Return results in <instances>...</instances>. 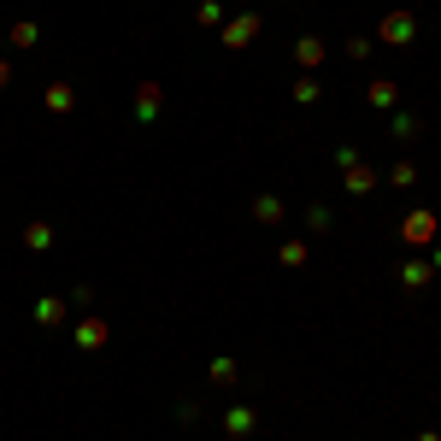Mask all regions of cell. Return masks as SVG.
<instances>
[{
	"label": "cell",
	"instance_id": "6da1fadb",
	"mask_svg": "<svg viewBox=\"0 0 441 441\" xmlns=\"http://www.w3.org/2000/svg\"><path fill=\"white\" fill-rule=\"evenodd\" d=\"M429 235H436V218H429V212H412L406 218V241H429Z\"/></svg>",
	"mask_w": 441,
	"mask_h": 441
},
{
	"label": "cell",
	"instance_id": "3957f363",
	"mask_svg": "<svg viewBox=\"0 0 441 441\" xmlns=\"http://www.w3.org/2000/svg\"><path fill=\"white\" fill-rule=\"evenodd\" d=\"M77 336H83V347H94V341H106V323H83Z\"/></svg>",
	"mask_w": 441,
	"mask_h": 441
},
{
	"label": "cell",
	"instance_id": "7a4b0ae2",
	"mask_svg": "<svg viewBox=\"0 0 441 441\" xmlns=\"http://www.w3.org/2000/svg\"><path fill=\"white\" fill-rule=\"evenodd\" d=\"M248 36H253V18H241V24H230V36H224V42H230V47H241Z\"/></svg>",
	"mask_w": 441,
	"mask_h": 441
}]
</instances>
